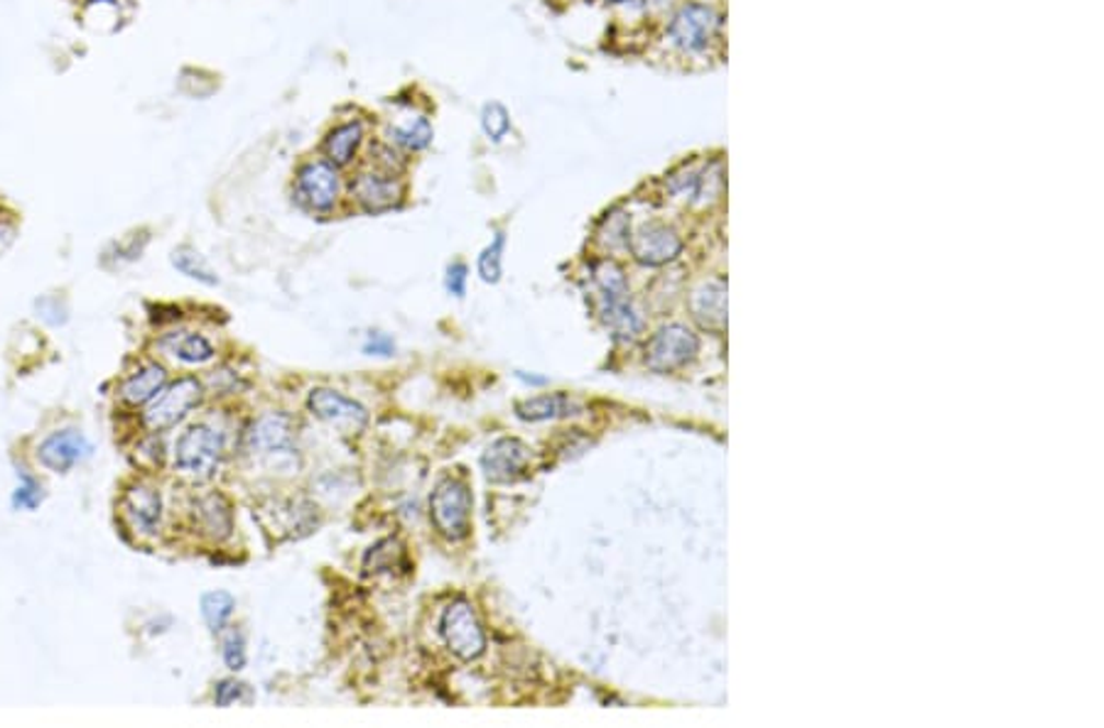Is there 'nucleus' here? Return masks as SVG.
Instances as JSON below:
<instances>
[{"mask_svg":"<svg viewBox=\"0 0 1104 728\" xmlns=\"http://www.w3.org/2000/svg\"><path fill=\"white\" fill-rule=\"evenodd\" d=\"M722 13L702 0H690L675 10L667 20L665 39L677 55L700 57L722 39Z\"/></svg>","mask_w":1104,"mask_h":728,"instance_id":"1","label":"nucleus"},{"mask_svg":"<svg viewBox=\"0 0 1104 728\" xmlns=\"http://www.w3.org/2000/svg\"><path fill=\"white\" fill-rule=\"evenodd\" d=\"M224 459V434L211 424H191L175 444V463L185 477L209 481Z\"/></svg>","mask_w":1104,"mask_h":728,"instance_id":"2","label":"nucleus"},{"mask_svg":"<svg viewBox=\"0 0 1104 728\" xmlns=\"http://www.w3.org/2000/svg\"><path fill=\"white\" fill-rule=\"evenodd\" d=\"M472 491L460 479H442L430 498V518L444 540L460 542L472 528Z\"/></svg>","mask_w":1104,"mask_h":728,"instance_id":"3","label":"nucleus"},{"mask_svg":"<svg viewBox=\"0 0 1104 728\" xmlns=\"http://www.w3.org/2000/svg\"><path fill=\"white\" fill-rule=\"evenodd\" d=\"M341 177L339 167L327 160H307L295 175V199L302 209L327 214L339 204Z\"/></svg>","mask_w":1104,"mask_h":728,"instance_id":"4","label":"nucleus"},{"mask_svg":"<svg viewBox=\"0 0 1104 728\" xmlns=\"http://www.w3.org/2000/svg\"><path fill=\"white\" fill-rule=\"evenodd\" d=\"M440 633L444 643H448L450 653L457 655L464 662L476 660L486 650V633L479 619H476L472 603L464 599L452 601L444 609L440 619Z\"/></svg>","mask_w":1104,"mask_h":728,"instance_id":"5","label":"nucleus"},{"mask_svg":"<svg viewBox=\"0 0 1104 728\" xmlns=\"http://www.w3.org/2000/svg\"><path fill=\"white\" fill-rule=\"evenodd\" d=\"M201 400V383L197 378H179L170 388H162L158 396L150 400L146 412V424L150 430L162 432L175 427L187 414L197 408Z\"/></svg>","mask_w":1104,"mask_h":728,"instance_id":"6","label":"nucleus"},{"mask_svg":"<svg viewBox=\"0 0 1104 728\" xmlns=\"http://www.w3.org/2000/svg\"><path fill=\"white\" fill-rule=\"evenodd\" d=\"M351 197L367 214H383L400 207L405 187L398 175L383 169H363L351 179Z\"/></svg>","mask_w":1104,"mask_h":728,"instance_id":"7","label":"nucleus"},{"mask_svg":"<svg viewBox=\"0 0 1104 728\" xmlns=\"http://www.w3.org/2000/svg\"><path fill=\"white\" fill-rule=\"evenodd\" d=\"M307 408L315 418L332 424V427H337L344 434H359L369 424V412L363 404L332 388L312 390Z\"/></svg>","mask_w":1104,"mask_h":728,"instance_id":"8","label":"nucleus"},{"mask_svg":"<svg viewBox=\"0 0 1104 728\" xmlns=\"http://www.w3.org/2000/svg\"><path fill=\"white\" fill-rule=\"evenodd\" d=\"M531 463V449L521 439L501 437L481 454V469L493 483L519 481Z\"/></svg>","mask_w":1104,"mask_h":728,"instance_id":"9","label":"nucleus"},{"mask_svg":"<svg viewBox=\"0 0 1104 728\" xmlns=\"http://www.w3.org/2000/svg\"><path fill=\"white\" fill-rule=\"evenodd\" d=\"M91 454L89 439L79 430H59L53 432L37 447V459L45 469L65 473L79 461H84Z\"/></svg>","mask_w":1104,"mask_h":728,"instance_id":"10","label":"nucleus"},{"mask_svg":"<svg viewBox=\"0 0 1104 728\" xmlns=\"http://www.w3.org/2000/svg\"><path fill=\"white\" fill-rule=\"evenodd\" d=\"M130 528L140 535H155L162 520L160 491L150 483H133L120 501Z\"/></svg>","mask_w":1104,"mask_h":728,"instance_id":"11","label":"nucleus"},{"mask_svg":"<svg viewBox=\"0 0 1104 728\" xmlns=\"http://www.w3.org/2000/svg\"><path fill=\"white\" fill-rule=\"evenodd\" d=\"M246 444L253 454H292V420L282 412H268L251 424Z\"/></svg>","mask_w":1104,"mask_h":728,"instance_id":"12","label":"nucleus"},{"mask_svg":"<svg viewBox=\"0 0 1104 728\" xmlns=\"http://www.w3.org/2000/svg\"><path fill=\"white\" fill-rule=\"evenodd\" d=\"M363 138H367V126L363 120L351 118L344 120V124L334 126L327 136L322 140V155L327 162H332L334 167H349L359 155V148L363 145Z\"/></svg>","mask_w":1104,"mask_h":728,"instance_id":"13","label":"nucleus"},{"mask_svg":"<svg viewBox=\"0 0 1104 728\" xmlns=\"http://www.w3.org/2000/svg\"><path fill=\"white\" fill-rule=\"evenodd\" d=\"M631 250L636 260L646 262V266H663V262L673 260L677 253H681V238L675 236L673 228L651 224L643 226L631 240Z\"/></svg>","mask_w":1104,"mask_h":728,"instance_id":"14","label":"nucleus"},{"mask_svg":"<svg viewBox=\"0 0 1104 728\" xmlns=\"http://www.w3.org/2000/svg\"><path fill=\"white\" fill-rule=\"evenodd\" d=\"M388 140L405 153H422L432 145L434 128L425 114H408L388 126Z\"/></svg>","mask_w":1104,"mask_h":728,"instance_id":"15","label":"nucleus"},{"mask_svg":"<svg viewBox=\"0 0 1104 728\" xmlns=\"http://www.w3.org/2000/svg\"><path fill=\"white\" fill-rule=\"evenodd\" d=\"M195 515L201 530H205L209 538L214 540L231 538V530H234V515H231V505L221 493H209L205 498H199Z\"/></svg>","mask_w":1104,"mask_h":728,"instance_id":"16","label":"nucleus"},{"mask_svg":"<svg viewBox=\"0 0 1104 728\" xmlns=\"http://www.w3.org/2000/svg\"><path fill=\"white\" fill-rule=\"evenodd\" d=\"M165 383H167L165 368L158 366V363H150V366L136 371L133 376L120 386V398L128 404H146L165 388Z\"/></svg>","mask_w":1104,"mask_h":728,"instance_id":"17","label":"nucleus"},{"mask_svg":"<svg viewBox=\"0 0 1104 728\" xmlns=\"http://www.w3.org/2000/svg\"><path fill=\"white\" fill-rule=\"evenodd\" d=\"M162 347L170 351V356L179 359L182 363H189V366H199V363H207V361L214 359V347H211V343L201 337V333H189V331L172 333V337L162 341Z\"/></svg>","mask_w":1104,"mask_h":728,"instance_id":"18","label":"nucleus"},{"mask_svg":"<svg viewBox=\"0 0 1104 728\" xmlns=\"http://www.w3.org/2000/svg\"><path fill=\"white\" fill-rule=\"evenodd\" d=\"M479 126L489 143L499 145L511 136V110L501 101H486L479 114Z\"/></svg>","mask_w":1104,"mask_h":728,"instance_id":"19","label":"nucleus"},{"mask_svg":"<svg viewBox=\"0 0 1104 728\" xmlns=\"http://www.w3.org/2000/svg\"><path fill=\"white\" fill-rule=\"evenodd\" d=\"M572 410V404L567 402L562 396H541L531 398L515 404V414L525 422H543L553 418H562Z\"/></svg>","mask_w":1104,"mask_h":728,"instance_id":"20","label":"nucleus"},{"mask_svg":"<svg viewBox=\"0 0 1104 728\" xmlns=\"http://www.w3.org/2000/svg\"><path fill=\"white\" fill-rule=\"evenodd\" d=\"M236 599L229 591H209L201 596V615L209 625L211 633H221L226 629L231 615H234Z\"/></svg>","mask_w":1104,"mask_h":728,"instance_id":"21","label":"nucleus"},{"mask_svg":"<svg viewBox=\"0 0 1104 728\" xmlns=\"http://www.w3.org/2000/svg\"><path fill=\"white\" fill-rule=\"evenodd\" d=\"M172 266H175L182 275L201 282V285H209V287L219 285L217 272L207 266V260L201 258L195 248H189V246L177 248L175 253H172Z\"/></svg>","mask_w":1104,"mask_h":728,"instance_id":"22","label":"nucleus"},{"mask_svg":"<svg viewBox=\"0 0 1104 728\" xmlns=\"http://www.w3.org/2000/svg\"><path fill=\"white\" fill-rule=\"evenodd\" d=\"M503 250H505V234L503 231H496L489 246L481 250L479 260H476V270H479V278L489 285H496L503 275Z\"/></svg>","mask_w":1104,"mask_h":728,"instance_id":"23","label":"nucleus"},{"mask_svg":"<svg viewBox=\"0 0 1104 728\" xmlns=\"http://www.w3.org/2000/svg\"><path fill=\"white\" fill-rule=\"evenodd\" d=\"M403 560H405L403 544L398 540H383L376 548H371L363 566H367L369 572H393V566H398V562Z\"/></svg>","mask_w":1104,"mask_h":728,"instance_id":"24","label":"nucleus"},{"mask_svg":"<svg viewBox=\"0 0 1104 728\" xmlns=\"http://www.w3.org/2000/svg\"><path fill=\"white\" fill-rule=\"evenodd\" d=\"M18 479H20V483H18L15 495H13L15 508L35 510L37 505L43 503V485H39V481L25 467L18 469Z\"/></svg>","mask_w":1104,"mask_h":728,"instance_id":"25","label":"nucleus"},{"mask_svg":"<svg viewBox=\"0 0 1104 728\" xmlns=\"http://www.w3.org/2000/svg\"><path fill=\"white\" fill-rule=\"evenodd\" d=\"M221 655H224V662L231 672H239L246 667V638H243L241 631L231 629L226 633L224 643H221Z\"/></svg>","mask_w":1104,"mask_h":728,"instance_id":"26","label":"nucleus"},{"mask_svg":"<svg viewBox=\"0 0 1104 728\" xmlns=\"http://www.w3.org/2000/svg\"><path fill=\"white\" fill-rule=\"evenodd\" d=\"M467 278H469V268L464 266V262H452L448 272H444V287H448L450 295L464 297L467 295Z\"/></svg>","mask_w":1104,"mask_h":728,"instance_id":"27","label":"nucleus"},{"mask_svg":"<svg viewBox=\"0 0 1104 728\" xmlns=\"http://www.w3.org/2000/svg\"><path fill=\"white\" fill-rule=\"evenodd\" d=\"M243 696H246V684L239 682V680H224V682L217 684L214 702L219 706H229V704H234V702H241Z\"/></svg>","mask_w":1104,"mask_h":728,"instance_id":"28","label":"nucleus"},{"mask_svg":"<svg viewBox=\"0 0 1104 728\" xmlns=\"http://www.w3.org/2000/svg\"><path fill=\"white\" fill-rule=\"evenodd\" d=\"M363 351H367L369 356H373V353H376V356H393V353H395V341L391 337H386V333L371 331L367 343H363Z\"/></svg>","mask_w":1104,"mask_h":728,"instance_id":"29","label":"nucleus"},{"mask_svg":"<svg viewBox=\"0 0 1104 728\" xmlns=\"http://www.w3.org/2000/svg\"><path fill=\"white\" fill-rule=\"evenodd\" d=\"M57 309H67L62 305V302H59V297H43V300L37 302V312H39V317H43L45 321H49V315H57ZM55 319L57 317H53V324H57ZM59 324H62V321H59Z\"/></svg>","mask_w":1104,"mask_h":728,"instance_id":"30","label":"nucleus"},{"mask_svg":"<svg viewBox=\"0 0 1104 728\" xmlns=\"http://www.w3.org/2000/svg\"><path fill=\"white\" fill-rule=\"evenodd\" d=\"M519 378H523L525 383H535V386H541L543 378H533V376H525V373H519Z\"/></svg>","mask_w":1104,"mask_h":728,"instance_id":"31","label":"nucleus"},{"mask_svg":"<svg viewBox=\"0 0 1104 728\" xmlns=\"http://www.w3.org/2000/svg\"><path fill=\"white\" fill-rule=\"evenodd\" d=\"M609 3H616V5H621V3H629V0H609Z\"/></svg>","mask_w":1104,"mask_h":728,"instance_id":"32","label":"nucleus"}]
</instances>
